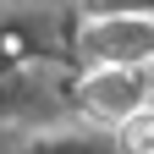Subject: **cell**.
Returning <instances> with one entry per match:
<instances>
[{
  "mask_svg": "<svg viewBox=\"0 0 154 154\" xmlns=\"http://www.w3.org/2000/svg\"><path fill=\"white\" fill-rule=\"evenodd\" d=\"M83 94H88V110L105 116V121H127V116L149 110V88H143V77L132 72V66H110V72H99Z\"/></svg>",
  "mask_w": 154,
  "mask_h": 154,
  "instance_id": "obj_1",
  "label": "cell"
},
{
  "mask_svg": "<svg viewBox=\"0 0 154 154\" xmlns=\"http://www.w3.org/2000/svg\"><path fill=\"white\" fill-rule=\"evenodd\" d=\"M88 50L110 66H138V61H154V22H105L99 33H88Z\"/></svg>",
  "mask_w": 154,
  "mask_h": 154,
  "instance_id": "obj_2",
  "label": "cell"
},
{
  "mask_svg": "<svg viewBox=\"0 0 154 154\" xmlns=\"http://www.w3.org/2000/svg\"><path fill=\"white\" fill-rule=\"evenodd\" d=\"M121 154H154V110H138L121 121Z\"/></svg>",
  "mask_w": 154,
  "mask_h": 154,
  "instance_id": "obj_3",
  "label": "cell"
}]
</instances>
